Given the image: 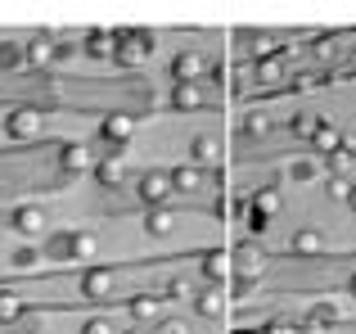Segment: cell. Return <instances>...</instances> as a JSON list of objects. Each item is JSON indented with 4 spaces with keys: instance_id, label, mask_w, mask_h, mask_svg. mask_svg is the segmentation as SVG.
I'll return each instance as SVG.
<instances>
[{
    "instance_id": "1",
    "label": "cell",
    "mask_w": 356,
    "mask_h": 334,
    "mask_svg": "<svg viewBox=\"0 0 356 334\" xmlns=\"http://www.w3.org/2000/svg\"><path fill=\"white\" fill-rule=\"evenodd\" d=\"M118 45H113V63H122V68H140V63L154 54V32H145V27H122Z\"/></svg>"
},
{
    "instance_id": "2",
    "label": "cell",
    "mask_w": 356,
    "mask_h": 334,
    "mask_svg": "<svg viewBox=\"0 0 356 334\" xmlns=\"http://www.w3.org/2000/svg\"><path fill=\"white\" fill-rule=\"evenodd\" d=\"M0 127H5L9 141H36V136L45 132V118H41V109L23 104V109H9V113L0 118Z\"/></svg>"
},
{
    "instance_id": "3",
    "label": "cell",
    "mask_w": 356,
    "mask_h": 334,
    "mask_svg": "<svg viewBox=\"0 0 356 334\" xmlns=\"http://www.w3.org/2000/svg\"><path fill=\"white\" fill-rule=\"evenodd\" d=\"M113 289H118V276L108 271V267H86V271H81V299L86 303L113 299Z\"/></svg>"
},
{
    "instance_id": "4",
    "label": "cell",
    "mask_w": 356,
    "mask_h": 334,
    "mask_svg": "<svg viewBox=\"0 0 356 334\" xmlns=\"http://www.w3.org/2000/svg\"><path fill=\"white\" fill-rule=\"evenodd\" d=\"M230 271H235V280H257V276L266 271V253H261L257 244H239L235 253H230Z\"/></svg>"
},
{
    "instance_id": "5",
    "label": "cell",
    "mask_w": 356,
    "mask_h": 334,
    "mask_svg": "<svg viewBox=\"0 0 356 334\" xmlns=\"http://www.w3.org/2000/svg\"><path fill=\"white\" fill-rule=\"evenodd\" d=\"M140 203H145V208H167V199H172V181H167V172H145L140 176Z\"/></svg>"
},
{
    "instance_id": "6",
    "label": "cell",
    "mask_w": 356,
    "mask_h": 334,
    "mask_svg": "<svg viewBox=\"0 0 356 334\" xmlns=\"http://www.w3.org/2000/svg\"><path fill=\"white\" fill-rule=\"evenodd\" d=\"M99 136H104L113 150H122V145L136 136V118H131V113H108L104 122H99Z\"/></svg>"
},
{
    "instance_id": "7",
    "label": "cell",
    "mask_w": 356,
    "mask_h": 334,
    "mask_svg": "<svg viewBox=\"0 0 356 334\" xmlns=\"http://www.w3.org/2000/svg\"><path fill=\"white\" fill-rule=\"evenodd\" d=\"M45 226H50V221H45V212L36 208V203H23V208L9 212V230H18V235H41Z\"/></svg>"
},
{
    "instance_id": "8",
    "label": "cell",
    "mask_w": 356,
    "mask_h": 334,
    "mask_svg": "<svg viewBox=\"0 0 356 334\" xmlns=\"http://www.w3.org/2000/svg\"><path fill=\"white\" fill-rule=\"evenodd\" d=\"M203 72H208V63H203L199 50H181L172 59V81H199Z\"/></svg>"
},
{
    "instance_id": "9",
    "label": "cell",
    "mask_w": 356,
    "mask_h": 334,
    "mask_svg": "<svg viewBox=\"0 0 356 334\" xmlns=\"http://www.w3.org/2000/svg\"><path fill=\"white\" fill-rule=\"evenodd\" d=\"M59 167L68 176H77V172H95V154L86 150V145H63L59 150Z\"/></svg>"
},
{
    "instance_id": "10",
    "label": "cell",
    "mask_w": 356,
    "mask_h": 334,
    "mask_svg": "<svg viewBox=\"0 0 356 334\" xmlns=\"http://www.w3.org/2000/svg\"><path fill=\"white\" fill-rule=\"evenodd\" d=\"M289 253H293V257H316V253H325V235H321L316 226L293 230V239H289Z\"/></svg>"
},
{
    "instance_id": "11",
    "label": "cell",
    "mask_w": 356,
    "mask_h": 334,
    "mask_svg": "<svg viewBox=\"0 0 356 334\" xmlns=\"http://www.w3.org/2000/svg\"><path fill=\"white\" fill-rule=\"evenodd\" d=\"M172 109H181V113L203 109V86L199 81H172Z\"/></svg>"
},
{
    "instance_id": "12",
    "label": "cell",
    "mask_w": 356,
    "mask_h": 334,
    "mask_svg": "<svg viewBox=\"0 0 356 334\" xmlns=\"http://www.w3.org/2000/svg\"><path fill=\"white\" fill-rule=\"evenodd\" d=\"M176 230V212L172 208H145V235L149 239H167Z\"/></svg>"
},
{
    "instance_id": "13",
    "label": "cell",
    "mask_w": 356,
    "mask_h": 334,
    "mask_svg": "<svg viewBox=\"0 0 356 334\" xmlns=\"http://www.w3.org/2000/svg\"><path fill=\"white\" fill-rule=\"evenodd\" d=\"M54 59H59V45L50 36H36L32 45H23V63H32V68H50Z\"/></svg>"
},
{
    "instance_id": "14",
    "label": "cell",
    "mask_w": 356,
    "mask_h": 334,
    "mask_svg": "<svg viewBox=\"0 0 356 334\" xmlns=\"http://www.w3.org/2000/svg\"><path fill=\"white\" fill-rule=\"evenodd\" d=\"M163 303L167 299H149V294L131 299V321H136V326H158V321H163Z\"/></svg>"
},
{
    "instance_id": "15",
    "label": "cell",
    "mask_w": 356,
    "mask_h": 334,
    "mask_svg": "<svg viewBox=\"0 0 356 334\" xmlns=\"http://www.w3.org/2000/svg\"><path fill=\"white\" fill-rule=\"evenodd\" d=\"M72 244H77V230H54V235H45L41 257H50V262H63V257H72Z\"/></svg>"
},
{
    "instance_id": "16",
    "label": "cell",
    "mask_w": 356,
    "mask_h": 334,
    "mask_svg": "<svg viewBox=\"0 0 356 334\" xmlns=\"http://www.w3.org/2000/svg\"><path fill=\"white\" fill-rule=\"evenodd\" d=\"M167 181H172V190H181V194H190V190H203V167H194V163H181V167H172V172H167Z\"/></svg>"
},
{
    "instance_id": "17",
    "label": "cell",
    "mask_w": 356,
    "mask_h": 334,
    "mask_svg": "<svg viewBox=\"0 0 356 334\" xmlns=\"http://www.w3.org/2000/svg\"><path fill=\"white\" fill-rule=\"evenodd\" d=\"M122 176H127V163H122V154L95 159V181L104 185V190H113V185H122Z\"/></svg>"
},
{
    "instance_id": "18",
    "label": "cell",
    "mask_w": 356,
    "mask_h": 334,
    "mask_svg": "<svg viewBox=\"0 0 356 334\" xmlns=\"http://www.w3.org/2000/svg\"><path fill=\"white\" fill-rule=\"evenodd\" d=\"M113 45H118V36L108 32V27H95V32H86V45H81V50H86L90 59H113Z\"/></svg>"
},
{
    "instance_id": "19",
    "label": "cell",
    "mask_w": 356,
    "mask_h": 334,
    "mask_svg": "<svg viewBox=\"0 0 356 334\" xmlns=\"http://www.w3.org/2000/svg\"><path fill=\"white\" fill-rule=\"evenodd\" d=\"M27 317V303L14 289H0V326H18Z\"/></svg>"
},
{
    "instance_id": "20",
    "label": "cell",
    "mask_w": 356,
    "mask_h": 334,
    "mask_svg": "<svg viewBox=\"0 0 356 334\" xmlns=\"http://www.w3.org/2000/svg\"><path fill=\"white\" fill-rule=\"evenodd\" d=\"M194 312H199V317H208V321H217L221 312H226V299H221V289H203L199 299H194Z\"/></svg>"
},
{
    "instance_id": "21",
    "label": "cell",
    "mask_w": 356,
    "mask_h": 334,
    "mask_svg": "<svg viewBox=\"0 0 356 334\" xmlns=\"http://www.w3.org/2000/svg\"><path fill=\"white\" fill-rule=\"evenodd\" d=\"M312 145L316 150H325V154H334L343 145V136H339V127L330 122V118H321V127H316V136H312Z\"/></svg>"
},
{
    "instance_id": "22",
    "label": "cell",
    "mask_w": 356,
    "mask_h": 334,
    "mask_svg": "<svg viewBox=\"0 0 356 334\" xmlns=\"http://www.w3.org/2000/svg\"><path fill=\"white\" fill-rule=\"evenodd\" d=\"M190 154H194V167H199V163H217L221 159V145L212 141V136H194Z\"/></svg>"
},
{
    "instance_id": "23",
    "label": "cell",
    "mask_w": 356,
    "mask_h": 334,
    "mask_svg": "<svg viewBox=\"0 0 356 334\" xmlns=\"http://www.w3.org/2000/svg\"><path fill=\"white\" fill-rule=\"evenodd\" d=\"M99 253V239L90 230H77V244H72V262H95Z\"/></svg>"
},
{
    "instance_id": "24",
    "label": "cell",
    "mask_w": 356,
    "mask_h": 334,
    "mask_svg": "<svg viewBox=\"0 0 356 334\" xmlns=\"http://www.w3.org/2000/svg\"><path fill=\"white\" fill-rule=\"evenodd\" d=\"M257 86H275V81H284V63L280 59H257Z\"/></svg>"
},
{
    "instance_id": "25",
    "label": "cell",
    "mask_w": 356,
    "mask_h": 334,
    "mask_svg": "<svg viewBox=\"0 0 356 334\" xmlns=\"http://www.w3.org/2000/svg\"><path fill=\"white\" fill-rule=\"evenodd\" d=\"M307 321H312V326H334V321H343V308L339 303H316Z\"/></svg>"
},
{
    "instance_id": "26",
    "label": "cell",
    "mask_w": 356,
    "mask_h": 334,
    "mask_svg": "<svg viewBox=\"0 0 356 334\" xmlns=\"http://www.w3.org/2000/svg\"><path fill=\"white\" fill-rule=\"evenodd\" d=\"M325 163H330V176H343L352 167V145H339L334 154H325Z\"/></svg>"
},
{
    "instance_id": "27",
    "label": "cell",
    "mask_w": 356,
    "mask_h": 334,
    "mask_svg": "<svg viewBox=\"0 0 356 334\" xmlns=\"http://www.w3.org/2000/svg\"><path fill=\"white\" fill-rule=\"evenodd\" d=\"M226 271H230V257H221V253H203V276H208V280H221Z\"/></svg>"
},
{
    "instance_id": "28",
    "label": "cell",
    "mask_w": 356,
    "mask_h": 334,
    "mask_svg": "<svg viewBox=\"0 0 356 334\" xmlns=\"http://www.w3.org/2000/svg\"><path fill=\"white\" fill-rule=\"evenodd\" d=\"M289 127H293V136L312 141V136H316V127H321V118H316V113H298V118H289Z\"/></svg>"
},
{
    "instance_id": "29",
    "label": "cell",
    "mask_w": 356,
    "mask_h": 334,
    "mask_svg": "<svg viewBox=\"0 0 356 334\" xmlns=\"http://www.w3.org/2000/svg\"><path fill=\"white\" fill-rule=\"evenodd\" d=\"M239 132H243V136H266V132H270V113H248Z\"/></svg>"
},
{
    "instance_id": "30",
    "label": "cell",
    "mask_w": 356,
    "mask_h": 334,
    "mask_svg": "<svg viewBox=\"0 0 356 334\" xmlns=\"http://www.w3.org/2000/svg\"><path fill=\"white\" fill-rule=\"evenodd\" d=\"M23 63V45H14V41H0V68H18Z\"/></svg>"
},
{
    "instance_id": "31",
    "label": "cell",
    "mask_w": 356,
    "mask_h": 334,
    "mask_svg": "<svg viewBox=\"0 0 356 334\" xmlns=\"http://www.w3.org/2000/svg\"><path fill=\"white\" fill-rule=\"evenodd\" d=\"M252 208L266 212V217H275V212H280V190H261L257 199H252Z\"/></svg>"
},
{
    "instance_id": "32",
    "label": "cell",
    "mask_w": 356,
    "mask_h": 334,
    "mask_svg": "<svg viewBox=\"0 0 356 334\" xmlns=\"http://www.w3.org/2000/svg\"><path fill=\"white\" fill-rule=\"evenodd\" d=\"M325 190H330V199L348 203V194H352V181H348V176H330V181H325Z\"/></svg>"
},
{
    "instance_id": "33",
    "label": "cell",
    "mask_w": 356,
    "mask_h": 334,
    "mask_svg": "<svg viewBox=\"0 0 356 334\" xmlns=\"http://www.w3.org/2000/svg\"><path fill=\"white\" fill-rule=\"evenodd\" d=\"M243 226H248L252 235H266V230H270V217H266V212H257V208H248V217H243Z\"/></svg>"
},
{
    "instance_id": "34",
    "label": "cell",
    "mask_w": 356,
    "mask_h": 334,
    "mask_svg": "<svg viewBox=\"0 0 356 334\" xmlns=\"http://www.w3.org/2000/svg\"><path fill=\"white\" fill-rule=\"evenodd\" d=\"M36 262H41V248H18V253H14V267H18V271H32Z\"/></svg>"
},
{
    "instance_id": "35",
    "label": "cell",
    "mask_w": 356,
    "mask_h": 334,
    "mask_svg": "<svg viewBox=\"0 0 356 334\" xmlns=\"http://www.w3.org/2000/svg\"><path fill=\"white\" fill-rule=\"evenodd\" d=\"M248 41H252V54L270 59V50H275V36H266V32H257V36H252V32H248Z\"/></svg>"
},
{
    "instance_id": "36",
    "label": "cell",
    "mask_w": 356,
    "mask_h": 334,
    "mask_svg": "<svg viewBox=\"0 0 356 334\" xmlns=\"http://www.w3.org/2000/svg\"><path fill=\"white\" fill-rule=\"evenodd\" d=\"M81 334H118V330H113V321H108V317H90L86 326H81Z\"/></svg>"
},
{
    "instance_id": "37",
    "label": "cell",
    "mask_w": 356,
    "mask_h": 334,
    "mask_svg": "<svg viewBox=\"0 0 356 334\" xmlns=\"http://www.w3.org/2000/svg\"><path fill=\"white\" fill-rule=\"evenodd\" d=\"M316 176V163H293V181H312Z\"/></svg>"
},
{
    "instance_id": "38",
    "label": "cell",
    "mask_w": 356,
    "mask_h": 334,
    "mask_svg": "<svg viewBox=\"0 0 356 334\" xmlns=\"http://www.w3.org/2000/svg\"><path fill=\"white\" fill-rule=\"evenodd\" d=\"M158 334H190V326H185V321H163Z\"/></svg>"
},
{
    "instance_id": "39",
    "label": "cell",
    "mask_w": 356,
    "mask_h": 334,
    "mask_svg": "<svg viewBox=\"0 0 356 334\" xmlns=\"http://www.w3.org/2000/svg\"><path fill=\"white\" fill-rule=\"evenodd\" d=\"M167 299H190V285H185V280H172V285H167Z\"/></svg>"
},
{
    "instance_id": "40",
    "label": "cell",
    "mask_w": 356,
    "mask_h": 334,
    "mask_svg": "<svg viewBox=\"0 0 356 334\" xmlns=\"http://www.w3.org/2000/svg\"><path fill=\"white\" fill-rule=\"evenodd\" d=\"M266 334H298V326H289V321H270Z\"/></svg>"
},
{
    "instance_id": "41",
    "label": "cell",
    "mask_w": 356,
    "mask_h": 334,
    "mask_svg": "<svg viewBox=\"0 0 356 334\" xmlns=\"http://www.w3.org/2000/svg\"><path fill=\"white\" fill-rule=\"evenodd\" d=\"M348 289H352V299H356V271H352V280H348Z\"/></svg>"
},
{
    "instance_id": "42",
    "label": "cell",
    "mask_w": 356,
    "mask_h": 334,
    "mask_svg": "<svg viewBox=\"0 0 356 334\" xmlns=\"http://www.w3.org/2000/svg\"><path fill=\"white\" fill-rule=\"evenodd\" d=\"M348 203H352V208H356V185H352V194H348Z\"/></svg>"
},
{
    "instance_id": "43",
    "label": "cell",
    "mask_w": 356,
    "mask_h": 334,
    "mask_svg": "<svg viewBox=\"0 0 356 334\" xmlns=\"http://www.w3.org/2000/svg\"><path fill=\"white\" fill-rule=\"evenodd\" d=\"M118 334H145V330H118Z\"/></svg>"
}]
</instances>
